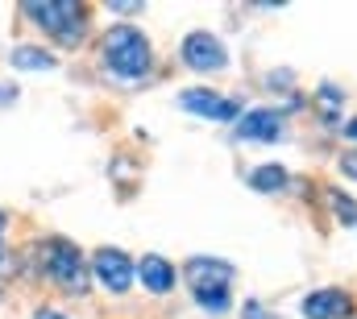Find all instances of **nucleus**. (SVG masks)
Listing matches in <instances>:
<instances>
[{
  "mask_svg": "<svg viewBox=\"0 0 357 319\" xmlns=\"http://www.w3.org/2000/svg\"><path fill=\"white\" fill-rule=\"evenodd\" d=\"M183 278H187V286H191L195 295L229 290V282H233V265H229V261H212V257H191L187 270H183Z\"/></svg>",
  "mask_w": 357,
  "mask_h": 319,
  "instance_id": "6",
  "label": "nucleus"
},
{
  "mask_svg": "<svg viewBox=\"0 0 357 319\" xmlns=\"http://www.w3.org/2000/svg\"><path fill=\"white\" fill-rule=\"evenodd\" d=\"M237 137L241 141H278L282 137V112L274 108H254L237 120Z\"/></svg>",
  "mask_w": 357,
  "mask_h": 319,
  "instance_id": "8",
  "label": "nucleus"
},
{
  "mask_svg": "<svg viewBox=\"0 0 357 319\" xmlns=\"http://www.w3.org/2000/svg\"><path fill=\"white\" fill-rule=\"evenodd\" d=\"M299 311L307 319H345L354 311V299L345 290H316V295H307L299 303Z\"/></svg>",
  "mask_w": 357,
  "mask_h": 319,
  "instance_id": "9",
  "label": "nucleus"
},
{
  "mask_svg": "<svg viewBox=\"0 0 357 319\" xmlns=\"http://www.w3.org/2000/svg\"><path fill=\"white\" fill-rule=\"evenodd\" d=\"M195 303H199L204 311H216V316H220V311H229L233 299H229V290H208V295H195Z\"/></svg>",
  "mask_w": 357,
  "mask_h": 319,
  "instance_id": "15",
  "label": "nucleus"
},
{
  "mask_svg": "<svg viewBox=\"0 0 357 319\" xmlns=\"http://www.w3.org/2000/svg\"><path fill=\"white\" fill-rule=\"evenodd\" d=\"M250 187L262 191V195H274V191L287 187V170H282V166H258V170L250 174Z\"/></svg>",
  "mask_w": 357,
  "mask_h": 319,
  "instance_id": "11",
  "label": "nucleus"
},
{
  "mask_svg": "<svg viewBox=\"0 0 357 319\" xmlns=\"http://www.w3.org/2000/svg\"><path fill=\"white\" fill-rule=\"evenodd\" d=\"M341 133H345V137H354V141H357V116L349 120V125H345V129H341Z\"/></svg>",
  "mask_w": 357,
  "mask_h": 319,
  "instance_id": "19",
  "label": "nucleus"
},
{
  "mask_svg": "<svg viewBox=\"0 0 357 319\" xmlns=\"http://www.w3.org/2000/svg\"><path fill=\"white\" fill-rule=\"evenodd\" d=\"M341 174H349V178H357V150H349V154H341Z\"/></svg>",
  "mask_w": 357,
  "mask_h": 319,
  "instance_id": "17",
  "label": "nucleus"
},
{
  "mask_svg": "<svg viewBox=\"0 0 357 319\" xmlns=\"http://www.w3.org/2000/svg\"><path fill=\"white\" fill-rule=\"evenodd\" d=\"M241 319H278V316H270L262 303H245V316H241Z\"/></svg>",
  "mask_w": 357,
  "mask_h": 319,
  "instance_id": "16",
  "label": "nucleus"
},
{
  "mask_svg": "<svg viewBox=\"0 0 357 319\" xmlns=\"http://www.w3.org/2000/svg\"><path fill=\"white\" fill-rule=\"evenodd\" d=\"M13 67H21V71H50L54 59L46 50H38V46H17L13 50Z\"/></svg>",
  "mask_w": 357,
  "mask_h": 319,
  "instance_id": "12",
  "label": "nucleus"
},
{
  "mask_svg": "<svg viewBox=\"0 0 357 319\" xmlns=\"http://www.w3.org/2000/svg\"><path fill=\"white\" fill-rule=\"evenodd\" d=\"M91 270H96L100 286L112 290V295H125V290L133 286V261H129L121 249H100L96 261H91Z\"/></svg>",
  "mask_w": 357,
  "mask_h": 319,
  "instance_id": "5",
  "label": "nucleus"
},
{
  "mask_svg": "<svg viewBox=\"0 0 357 319\" xmlns=\"http://www.w3.org/2000/svg\"><path fill=\"white\" fill-rule=\"evenodd\" d=\"M316 100H320V112H324V120H333V116H337V108H341V91H337L333 83H324Z\"/></svg>",
  "mask_w": 357,
  "mask_h": 319,
  "instance_id": "14",
  "label": "nucleus"
},
{
  "mask_svg": "<svg viewBox=\"0 0 357 319\" xmlns=\"http://www.w3.org/2000/svg\"><path fill=\"white\" fill-rule=\"evenodd\" d=\"M25 17H33L50 38H59L63 46H75L84 38V4L75 0H50V4H25Z\"/></svg>",
  "mask_w": 357,
  "mask_h": 319,
  "instance_id": "3",
  "label": "nucleus"
},
{
  "mask_svg": "<svg viewBox=\"0 0 357 319\" xmlns=\"http://www.w3.org/2000/svg\"><path fill=\"white\" fill-rule=\"evenodd\" d=\"M183 63H187L191 71H220V67L229 63V54H225V46H220L212 33L195 29V33L183 38Z\"/></svg>",
  "mask_w": 357,
  "mask_h": 319,
  "instance_id": "4",
  "label": "nucleus"
},
{
  "mask_svg": "<svg viewBox=\"0 0 357 319\" xmlns=\"http://www.w3.org/2000/svg\"><path fill=\"white\" fill-rule=\"evenodd\" d=\"M42 265H46V274L67 290V295H88V261L79 257V249L71 244V240L63 237H50L42 244Z\"/></svg>",
  "mask_w": 357,
  "mask_h": 319,
  "instance_id": "2",
  "label": "nucleus"
},
{
  "mask_svg": "<svg viewBox=\"0 0 357 319\" xmlns=\"http://www.w3.org/2000/svg\"><path fill=\"white\" fill-rule=\"evenodd\" d=\"M104 63L121 79H142L150 71V42L133 25H112L104 33Z\"/></svg>",
  "mask_w": 357,
  "mask_h": 319,
  "instance_id": "1",
  "label": "nucleus"
},
{
  "mask_svg": "<svg viewBox=\"0 0 357 319\" xmlns=\"http://www.w3.org/2000/svg\"><path fill=\"white\" fill-rule=\"evenodd\" d=\"M0 261H4V212H0Z\"/></svg>",
  "mask_w": 357,
  "mask_h": 319,
  "instance_id": "20",
  "label": "nucleus"
},
{
  "mask_svg": "<svg viewBox=\"0 0 357 319\" xmlns=\"http://www.w3.org/2000/svg\"><path fill=\"white\" fill-rule=\"evenodd\" d=\"M13 95H17V87H0V104H8Z\"/></svg>",
  "mask_w": 357,
  "mask_h": 319,
  "instance_id": "18",
  "label": "nucleus"
},
{
  "mask_svg": "<svg viewBox=\"0 0 357 319\" xmlns=\"http://www.w3.org/2000/svg\"><path fill=\"white\" fill-rule=\"evenodd\" d=\"M178 104H183L187 112L212 116V120H233V116H237V104H233V100H225V95H216V91H204V87L178 91Z\"/></svg>",
  "mask_w": 357,
  "mask_h": 319,
  "instance_id": "7",
  "label": "nucleus"
},
{
  "mask_svg": "<svg viewBox=\"0 0 357 319\" xmlns=\"http://www.w3.org/2000/svg\"><path fill=\"white\" fill-rule=\"evenodd\" d=\"M137 274H142V286H146L150 295H167V290L175 286V265H171L167 257H158V253H150V257H142V265H137Z\"/></svg>",
  "mask_w": 357,
  "mask_h": 319,
  "instance_id": "10",
  "label": "nucleus"
},
{
  "mask_svg": "<svg viewBox=\"0 0 357 319\" xmlns=\"http://www.w3.org/2000/svg\"><path fill=\"white\" fill-rule=\"evenodd\" d=\"M33 319H67V316H59V311H38Z\"/></svg>",
  "mask_w": 357,
  "mask_h": 319,
  "instance_id": "21",
  "label": "nucleus"
},
{
  "mask_svg": "<svg viewBox=\"0 0 357 319\" xmlns=\"http://www.w3.org/2000/svg\"><path fill=\"white\" fill-rule=\"evenodd\" d=\"M328 195H333V212H337V220H341V224H357V203L354 199H345L341 191H328Z\"/></svg>",
  "mask_w": 357,
  "mask_h": 319,
  "instance_id": "13",
  "label": "nucleus"
}]
</instances>
